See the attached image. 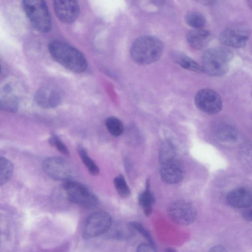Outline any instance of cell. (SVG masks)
I'll return each mask as SVG.
<instances>
[{
  "label": "cell",
  "instance_id": "cell-31",
  "mask_svg": "<svg viewBox=\"0 0 252 252\" xmlns=\"http://www.w3.org/2000/svg\"><path fill=\"white\" fill-rule=\"evenodd\" d=\"M243 217L245 220L252 221V209L245 212Z\"/></svg>",
  "mask_w": 252,
  "mask_h": 252
},
{
  "label": "cell",
  "instance_id": "cell-25",
  "mask_svg": "<svg viewBox=\"0 0 252 252\" xmlns=\"http://www.w3.org/2000/svg\"><path fill=\"white\" fill-rule=\"evenodd\" d=\"M114 183L119 195L122 198H126L130 194V189L122 175L115 178Z\"/></svg>",
  "mask_w": 252,
  "mask_h": 252
},
{
  "label": "cell",
  "instance_id": "cell-13",
  "mask_svg": "<svg viewBox=\"0 0 252 252\" xmlns=\"http://www.w3.org/2000/svg\"><path fill=\"white\" fill-rule=\"evenodd\" d=\"M160 174L164 182L175 184L183 180L185 170L182 163L176 158L161 165Z\"/></svg>",
  "mask_w": 252,
  "mask_h": 252
},
{
  "label": "cell",
  "instance_id": "cell-10",
  "mask_svg": "<svg viewBox=\"0 0 252 252\" xmlns=\"http://www.w3.org/2000/svg\"><path fill=\"white\" fill-rule=\"evenodd\" d=\"M194 102L198 109L210 115L218 113L222 106L220 95L210 89H203L199 91L195 95Z\"/></svg>",
  "mask_w": 252,
  "mask_h": 252
},
{
  "label": "cell",
  "instance_id": "cell-20",
  "mask_svg": "<svg viewBox=\"0 0 252 252\" xmlns=\"http://www.w3.org/2000/svg\"><path fill=\"white\" fill-rule=\"evenodd\" d=\"M217 136L221 140L225 142H233L237 138L236 130L230 125L222 124L216 128Z\"/></svg>",
  "mask_w": 252,
  "mask_h": 252
},
{
  "label": "cell",
  "instance_id": "cell-5",
  "mask_svg": "<svg viewBox=\"0 0 252 252\" xmlns=\"http://www.w3.org/2000/svg\"><path fill=\"white\" fill-rule=\"evenodd\" d=\"M63 188L68 199L78 205L92 209L99 204L96 195L84 184L70 180L65 182Z\"/></svg>",
  "mask_w": 252,
  "mask_h": 252
},
{
  "label": "cell",
  "instance_id": "cell-14",
  "mask_svg": "<svg viewBox=\"0 0 252 252\" xmlns=\"http://www.w3.org/2000/svg\"><path fill=\"white\" fill-rule=\"evenodd\" d=\"M226 200L236 208L250 207L252 206V191L244 188L235 189L228 193Z\"/></svg>",
  "mask_w": 252,
  "mask_h": 252
},
{
  "label": "cell",
  "instance_id": "cell-30",
  "mask_svg": "<svg viewBox=\"0 0 252 252\" xmlns=\"http://www.w3.org/2000/svg\"><path fill=\"white\" fill-rule=\"evenodd\" d=\"M209 252H228L222 246L217 245L212 247Z\"/></svg>",
  "mask_w": 252,
  "mask_h": 252
},
{
  "label": "cell",
  "instance_id": "cell-8",
  "mask_svg": "<svg viewBox=\"0 0 252 252\" xmlns=\"http://www.w3.org/2000/svg\"><path fill=\"white\" fill-rule=\"evenodd\" d=\"M168 214L175 223L188 225L192 223L197 218V211L190 202L184 200H177L171 203Z\"/></svg>",
  "mask_w": 252,
  "mask_h": 252
},
{
  "label": "cell",
  "instance_id": "cell-27",
  "mask_svg": "<svg viewBox=\"0 0 252 252\" xmlns=\"http://www.w3.org/2000/svg\"><path fill=\"white\" fill-rule=\"evenodd\" d=\"M49 142L51 145L55 146L63 155H69L68 149L58 135L52 134L49 139Z\"/></svg>",
  "mask_w": 252,
  "mask_h": 252
},
{
  "label": "cell",
  "instance_id": "cell-22",
  "mask_svg": "<svg viewBox=\"0 0 252 252\" xmlns=\"http://www.w3.org/2000/svg\"><path fill=\"white\" fill-rule=\"evenodd\" d=\"M12 163L7 158L1 157L0 159V184L2 186L11 178L13 172Z\"/></svg>",
  "mask_w": 252,
  "mask_h": 252
},
{
  "label": "cell",
  "instance_id": "cell-23",
  "mask_svg": "<svg viewBox=\"0 0 252 252\" xmlns=\"http://www.w3.org/2000/svg\"><path fill=\"white\" fill-rule=\"evenodd\" d=\"M185 20L186 23L194 29H202L205 24V17L197 11L188 12L185 15Z\"/></svg>",
  "mask_w": 252,
  "mask_h": 252
},
{
  "label": "cell",
  "instance_id": "cell-33",
  "mask_svg": "<svg viewBox=\"0 0 252 252\" xmlns=\"http://www.w3.org/2000/svg\"><path fill=\"white\" fill-rule=\"evenodd\" d=\"M247 2L250 8L252 9V0H248Z\"/></svg>",
  "mask_w": 252,
  "mask_h": 252
},
{
  "label": "cell",
  "instance_id": "cell-2",
  "mask_svg": "<svg viewBox=\"0 0 252 252\" xmlns=\"http://www.w3.org/2000/svg\"><path fill=\"white\" fill-rule=\"evenodd\" d=\"M163 50L162 42L157 37L142 36L137 38L130 48L132 60L139 64H148L156 62Z\"/></svg>",
  "mask_w": 252,
  "mask_h": 252
},
{
  "label": "cell",
  "instance_id": "cell-17",
  "mask_svg": "<svg viewBox=\"0 0 252 252\" xmlns=\"http://www.w3.org/2000/svg\"><path fill=\"white\" fill-rule=\"evenodd\" d=\"M4 91L3 94H1L0 96L1 109L9 112H16L18 107L17 98L11 93L10 88L6 87Z\"/></svg>",
  "mask_w": 252,
  "mask_h": 252
},
{
  "label": "cell",
  "instance_id": "cell-24",
  "mask_svg": "<svg viewBox=\"0 0 252 252\" xmlns=\"http://www.w3.org/2000/svg\"><path fill=\"white\" fill-rule=\"evenodd\" d=\"M105 125L109 132L114 136H119L123 133V125L116 117H108L105 121Z\"/></svg>",
  "mask_w": 252,
  "mask_h": 252
},
{
  "label": "cell",
  "instance_id": "cell-4",
  "mask_svg": "<svg viewBox=\"0 0 252 252\" xmlns=\"http://www.w3.org/2000/svg\"><path fill=\"white\" fill-rule=\"evenodd\" d=\"M22 5L28 18L36 30L43 33L50 31L51 17L45 1L25 0Z\"/></svg>",
  "mask_w": 252,
  "mask_h": 252
},
{
  "label": "cell",
  "instance_id": "cell-1",
  "mask_svg": "<svg viewBox=\"0 0 252 252\" xmlns=\"http://www.w3.org/2000/svg\"><path fill=\"white\" fill-rule=\"evenodd\" d=\"M51 56L67 69L77 73L85 71L88 62L84 55L74 46L61 40L52 41L48 45Z\"/></svg>",
  "mask_w": 252,
  "mask_h": 252
},
{
  "label": "cell",
  "instance_id": "cell-21",
  "mask_svg": "<svg viewBox=\"0 0 252 252\" xmlns=\"http://www.w3.org/2000/svg\"><path fill=\"white\" fill-rule=\"evenodd\" d=\"M77 151L81 160L90 173L94 176L97 175L99 173V168L95 162L89 156L86 150L82 145H78Z\"/></svg>",
  "mask_w": 252,
  "mask_h": 252
},
{
  "label": "cell",
  "instance_id": "cell-18",
  "mask_svg": "<svg viewBox=\"0 0 252 252\" xmlns=\"http://www.w3.org/2000/svg\"><path fill=\"white\" fill-rule=\"evenodd\" d=\"M155 201L154 195L150 189L149 183H146V188L138 197L139 204L142 207L145 215L148 217L152 212V206Z\"/></svg>",
  "mask_w": 252,
  "mask_h": 252
},
{
  "label": "cell",
  "instance_id": "cell-6",
  "mask_svg": "<svg viewBox=\"0 0 252 252\" xmlns=\"http://www.w3.org/2000/svg\"><path fill=\"white\" fill-rule=\"evenodd\" d=\"M112 224V218L103 211L94 212L86 219L82 230L84 239H91L107 232Z\"/></svg>",
  "mask_w": 252,
  "mask_h": 252
},
{
  "label": "cell",
  "instance_id": "cell-19",
  "mask_svg": "<svg viewBox=\"0 0 252 252\" xmlns=\"http://www.w3.org/2000/svg\"><path fill=\"white\" fill-rule=\"evenodd\" d=\"M176 159V150L169 140L163 141L159 150V161L161 165Z\"/></svg>",
  "mask_w": 252,
  "mask_h": 252
},
{
  "label": "cell",
  "instance_id": "cell-9",
  "mask_svg": "<svg viewBox=\"0 0 252 252\" xmlns=\"http://www.w3.org/2000/svg\"><path fill=\"white\" fill-rule=\"evenodd\" d=\"M250 35L248 26L242 23L228 26L221 33L220 41L225 45L234 48H242L246 45Z\"/></svg>",
  "mask_w": 252,
  "mask_h": 252
},
{
  "label": "cell",
  "instance_id": "cell-29",
  "mask_svg": "<svg viewBox=\"0 0 252 252\" xmlns=\"http://www.w3.org/2000/svg\"><path fill=\"white\" fill-rule=\"evenodd\" d=\"M136 252H157L154 246L150 244L142 243L139 244L136 249Z\"/></svg>",
  "mask_w": 252,
  "mask_h": 252
},
{
  "label": "cell",
  "instance_id": "cell-12",
  "mask_svg": "<svg viewBox=\"0 0 252 252\" xmlns=\"http://www.w3.org/2000/svg\"><path fill=\"white\" fill-rule=\"evenodd\" d=\"M53 6L57 18L63 23H73L78 17L80 7L77 1L54 0Z\"/></svg>",
  "mask_w": 252,
  "mask_h": 252
},
{
  "label": "cell",
  "instance_id": "cell-32",
  "mask_svg": "<svg viewBox=\"0 0 252 252\" xmlns=\"http://www.w3.org/2000/svg\"><path fill=\"white\" fill-rule=\"evenodd\" d=\"M164 252H176V251L173 248H167L165 250Z\"/></svg>",
  "mask_w": 252,
  "mask_h": 252
},
{
  "label": "cell",
  "instance_id": "cell-11",
  "mask_svg": "<svg viewBox=\"0 0 252 252\" xmlns=\"http://www.w3.org/2000/svg\"><path fill=\"white\" fill-rule=\"evenodd\" d=\"M60 91L56 87L46 85L39 88L34 95V100L40 107L50 109L57 107L62 101Z\"/></svg>",
  "mask_w": 252,
  "mask_h": 252
},
{
  "label": "cell",
  "instance_id": "cell-26",
  "mask_svg": "<svg viewBox=\"0 0 252 252\" xmlns=\"http://www.w3.org/2000/svg\"><path fill=\"white\" fill-rule=\"evenodd\" d=\"M178 62L184 68L196 72L203 71L202 67L190 58L183 56L178 59Z\"/></svg>",
  "mask_w": 252,
  "mask_h": 252
},
{
  "label": "cell",
  "instance_id": "cell-7",
  "mask_svg": "<svg viewBox=\"0 0 252 252\" xmlns=\"http://www.w3.org/2000/svg\"><path fill=\"white\" fill-rule=\"evenodd\" d=\"M42 168L49 177L56 180L70 181L74 176L73 167L65 159L58 157H51L44 159Z\"/></svg>",
  "mask_w": 252,
  "mask_h": 252
},
{
  "label": "cell",
  "instance_id": "cell-3",
  "mask_svg": "<svg viewBox=\"0 0 252 252\" xmlns=\"http://www.w3.org/2000/svg\"><path fill=\"white\" fill-rule=\"evenodd\" d=\"M233 56L232 51L227 48H210L206 51L203 56V71L215 76L225 74L228 70Z\"/></svg>",
  "mask_w": 252,
  "mask_h": 252
},
{
  "label": "cell",
  "instance_id": "cell-15",
  "mask_svg": "<svg viewBox=\"0 0 252 252\" xmlns=\"http://www.w3.org/2000/svg\"><path fill=\"white\" fill-rule=\"evenodd\" d=\"M211 32L202 29H193L187 35V39L189 44L196 49H202L205 48L212 39Z\"/></svg>",
  "mask_w": 252,
  "mask_h": 252
},
{
  "label": "cell",
  "instance_id": "cell-28",
  "mask_svg": "<svg viewBox=\"0 0 252 252\" xmlns=\"http://www.w3.org/2000/svg\"><path fill=\"white\" fill-rule=\"evenodd\" d=\"M129 224L131 227L139 233L149 242V244L155 247V244L150 234L142 224L137 221H131Z\"/></svg>",
  "mask_w": 252,
  "mask_h": 252
},
{
  "label": "cell",
  "instance_id": "cell-16",
  "mask_svg": "<svg viewBox=\"0 0 252 252\" xmlns=\"http://www.w3.org/2000/svg\"><path fill=\"white\" fill-rule=\"evenodd\" d=\"M135 231L129 223L118 222L112 223L107 232H110V236L115 239L126 240L134 235Z\"/></svg>",
  "mask_w": 252,
  "mask_h": 252
}]
</instances>
